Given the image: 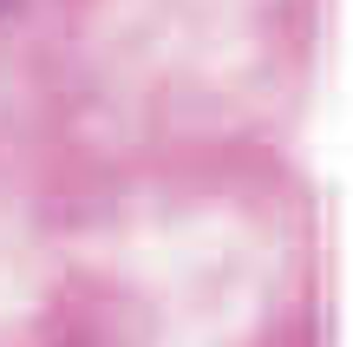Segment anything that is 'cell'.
<instances>
[{
  "label": "cell",
  "instance_id": "1",
  "mask_svg": "<svg viewBox=\"0 0 353 347\" xmlns=\"http://www.w3.org/2000/svg\"><path fill=\"white\" fill-rule=\"evenodd\" d=\"M0 7H7V0H0Z\"/></svg>",
  "mask_w": 353,
  "mask_h": 347
}]
</instances>
